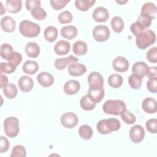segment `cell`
I'll use <instances>...</instances> for the list:
<instances>
[{
    "label": "cell",
    "mask_w": 157,
    "mask_h": 157,
    "mask_svg": "<svg viewBox=\"0 0 157 157\" xmlns=\"http://www.w3.org/2000/svg\"><path fill=\"white\" fill-rule=\"evenodd\" d=\"M121 124L116 118L103 119L100 120L96 124L98 132L101 134H107L112 131H116L120 128Z\"/></svg>",
    "instance_id": "cell-1"
},
{
    "label": "cell",
    "mask_w": 157,
    "mask_h": 157,
    "mask_svg": "<svg viewBox=\"0 0 157 157\" xmlns=\"http://www.w3.org/2000/svg\"><path fill=\"white\" fill-rule=\"evenodd\" d=\"M125 103L119 99H109L106 101L103 105L102 110L106 114L120 115L121 112L126 109Z\"/></svg>",
    "instance_id": "cell-2"
},
{
    "label": "cell",
    "mask_w": 157,
    "mask_h": 157,
    "mask_svg": "<svg viewBox=\"0 0 157 157\" xmlns=\"http://www.w3.org/2000/svg\"><path fill=\"white\" fill-rule=\"evenodd\" d=\"M156 41V35L154 31L146 29L136 36V44L138 48L144 50L153 44Z\"/></svg>",
    "instance_id": "cell-3"
},
{
    "label": "cell",
    "mask_w": 157,
    "mask_h": 157,
    "mask_svg": "<svg viewBox=\"0 0 157 157\" xmlns=\"http://www.w3.org/2000/svg\"><path fill=\"white\" fill-rule=\"evenodd\" d=\"M19 31L26 37H37L40 32V26L29 20H23L20 23Z\"/></svg>",
    "instance_id": "cell-4"
},
{
    "label": "cell",
    "mask_w": 157,
    "mask_h": 157,
    "mask_svg": "<svg viewBox=\"0 0 157 157\" xmlns=\"http://www.w3.org/2000/svg\"><path fill=\"white\" fill-rule=\"evenodd\" d=\"M4 130L8 137H16L20 131L18 120L14 117H9L5 119L4 121Z\"/></svg>",
    "instance_id": "cell-5"
},
{
    "label": "cell",
    "mask_w": 157,
    "mask_h": 157,
    "mask_svg": "<svg viewBox=\"0 0 157 157\" xmlns=\"http://www.w3.org/2000/svg\"><path fill=\"white\" fill-rule=\"evenodd\" d=\"M93 38L98 42L107 40L110 34L109 28L105 25H98L94 28L92 31Z\"/></svg>",
    "instance_id": "cell-6"
},
{
    "label": "cell",
    "mask_w": 157,
    "mask_h": 157,
    "mask_svg": "<svg viewBox=\"0 0 157 157\" xmlns=\"http://www.w3.org/2000/svg\"><path fill=\"white\" fill-rule=\"evenodd\" d=\"M61 124L68 129L74 128L78 122L77 115L71 112H67L63 113L60 118Z\"/></svg>",
    "instance_id": "cell-7"
},
{
    "label": "cell",
    "mask_w": 157,
    "mask_h": 157,
    "mask_svg": "<svg viewBox=\"0 0 157 157\" xmlns=\"http://www.w3.org/2000/svg\"><path fill=\"white\" fill-rule=\"evenodd\" d=\"M145 131L140 125H134L129 130V137L134 143H139L144 139Z\"/></svg>",
    "instance_id": "cell-8"
},
{
    "label": "cell",
    "mask_w": 157,
    "mask_h": 157,
    "mask_svg": "<svg viewBox=\"0 0 157 157\" xmlns=\"http://www.w3.org/2000/svg\"><path fill=\"white\" fill-rule=\"evenodd\" d=\"M112 66L115 71L118 72H124L129 68V61L126 58L119 56L113 59Z\"/></svg>",
    "instance_id": "cell-9"
},
{
    "label": "cell",
    "mask_w": 157,
    "mask_h": 157,
    "mask_svg": "<svg viewBox=\"0 0 157 157\" xmlns=\"http://www.w3.org/2000/svg\"><path fill=\"white\" fill-rule=\"evenodd\" d=\"M88 82L90 87L102 88L103 87L104 80L100 73L98 72H91L88 76Z\"/></svg>",
    "instance_id": "cell-10"
},
{
    "label": "cell",
    "mask_w": 157,
    "mask_h": 157,
    "mask_svg": "<svg viewBox=\"0 0 157 157\" xmlns=\"http://www.w3.org/2000/svg\"><path fill=\"white\" fill-rule=\"evenodd\" d=\"M93 20L98 23L106 21L109 17L108 10L104 7H98L94 9L92 15Z\"/></svg>",
    "instance_id": "cell-11"
},
{
    "label": "cell",
    "mask_w": 157,
    "mask_h": 157,
    "mask_svg": "<svg viewBox=\"0 0 157 157\" xmlns=\"http://www.w3.org/2000/svg\"><path fill=\"white\" fill-rule=\"evenodd\" d=\"M67 72L71 76L78 77L82 75L86 72V67L82 63H72L69 66Z\"/></svg>",
    "instance_id": "cell-12"
},
{
    "label": "cell",
    "mask_w": 157,
    "mask_h": 157,
    "mask_svg": "<svg viewBox=\"0 0 157 157\" xmlns=\"http://www.w3.org/2000/svg\"><path fill=\"white\" fill-rule=\"evenodd\" d=\"M78 58L71 55L67 57L66 58H57L55 61V67L59 71L63 70L65 69V67L71 63H75L78 61Z\"/></svg>",
    "instance_id": "cell-13"
},
{
    "label": "cell",
    "mask_w": 157,
    "mask_h": 157,
    "mask_svg": "<svg viewBox=\"0 0 157 157\" xmlns=\"http://www.w3.org/2000/svg\"><path fill=\"white\" fill-rule=\"evenodd\" d=\"M18 84L20 89L23 92H29L30 91L34 86L33 80L31 77L28 75H23L21 77L18 81Z\"/></svg>",
    "instance_id": "cell-14"
},
{
    "label": "cell",
    "mask_w": 157,
    "mask_h": 157,
    "mask_svg": "<svg viewBox=\"0 0 157 157\" xmlns=\"http://www.w3.org/2000/svg\"><path fill=\"white\" fill-rule=\"evenodd\" d=\"M37 80L41 86L44 87H49L53 85L54 78L50 73L42 72L37 75Z\"/></svg>",
    "instance_id": "cell-15"
},
{
    "label": "cell",
    "mask_w": 157,
    "mask_h": 157,
    "mask_svg": "<svg viewBox=\"0 0 157 157\" xmlns=\"http://www.w3.org/2000/svg\"><path fill=\"white\" fill-rule=\"evenodd\" d=\"M1 26L4 31L12 33L15 29L16 23L11 17L5 16L1 20Z\"/></svg>",
    "instance_id": "cell-16"
},
{
    "label": "cell",
    "mask_w": 157,
    "mask_h": 157,
    "mask_svg": "<svg viewBox=\"0 0 157 157\" xmlns=\"http://www.w3.org/2000/svg\"><path fill=\"white\" fill-rule=\"evenodd\" d=\"M149 67L144 62L137 61L136 62L132 67V72L133 74L138 75L140 77L143 78L147 75Z\"/></svg>",
    "instance_id": "cell-17"
},
{
    "label": "cell",
    "mask_w": 157,
    "mask_h": 157,
    "mask_svg": "<svg viewBox=\"0 0 157 157\" xmlns=\"http://www.w3.org/2000/svg\"><path fill=\"white\" fill-rule=\"evenodd\" d=\"M70 48L71 45L68 41L60 40L55 44L54 51L58 55H65L69 53Z\"/></svg>",
    "instance_id": "cell-18"
},
{
    "label": "cell",
    "mask_w": 157,
    "mask_h": 157,
    "mask_svg": "<svg viewBox=\"0 0 157 157\" xmlns=\"http://www.w3.org/2000/svg\"><path fill=\"white\" fill-rule=\"evenodd\" d=\"M87 95L96 103L102 101L104 96V90L102 88H91L90 87Z\"/></svg>",
    "instance_id": "cell-19"
},
{
    "label": "cell",
    "mask_w": 157,
    "mask_h": 157,
    "mask_svg": "<svg viewBox=\"0 0 157 157\" xmlns=\"http://www.w3.org/2000/svg\"><path fill=\"white\" fill-rule=\"evenodd\" d=\"M142 107L147 113H154L156 112V101L151 97L146 98L142 101Z\"/></svg>",
    "instance_id": "cell-20"
},
{
    "label": "cell",
    "mask_w": 157,
    "mask_h": 157,
    "mask_svg": "<svg viewBox=\"0 0 157 157\" xmlns=\"http://www.w3.org/2000/svg\"><path fill=\"white\" fill-rule=\"evenodd\" d=\"M80 88V85L77 80H70L64 85V91L66 94L72 95L77 93Z\"/></svg>",
    "instance_id": "cell-21"
},
{
    "label": "cell",
    "mask_w": 157,
    "mask_h": 157,
    "mask_svg": "<svg viewBox=\"0 0 157 157\" xmlns=\"http://www.w3.org/2000/svg\"><path fill=\"white\" fill-rule=\"evenodd\" d=\"M140 13L150 17L152 20L155 19L157 14V9L155 4L150 2H145L141 8Z\"/></svg>",
    "instance_id": "cell-22"
},
{
    "label": "cell",
    "mask_w": 157,
    "mask_h": 157,
    "mask_svg": "<svg viewBox=\"0 0 157 157\" xmlns=\"http://www.w3.org/2000/svg\"><path fill=\"white\" fill-rule=\"evenodd\" d=\"M61 34L62 37L71 40L76 37L77 29L73 25L63 26L61 29Z\"/></svg>",
    "instance_id": "cell-23"
},
{
    "label": "cell",
    "mask_w": 157,
    "mask_h": 157,
    "mask_svg": "<svg viewBox=\"0 0 157 157\" xmlns=\"http://www.w3.org/2000/svg\"><path fill=\"white\" fill-rule=\"evenodd\" d=\"M25 52L30 58H37L40 53V48L35 42H28L25 46Z\"/></svg>",
    "instance_id": "cell-24"
},
{
    "label": "cell",
    "mask_w": 157,
    "mask_h": 157,
    "mask_svg": "<svg viewBox=\"0 0 157 157\" xmlns=\"http://www.w3.org/2000/svg\"><path fill=\"white\" fill-rule=\"evenodd\" d=\"M22 69L25 74L33 75L37 72L39 69V65L35 61L27 60L23 65Z\"/></svg>",
    "instance_id": "cell-25"
},
{
    "label": "cell",
    "mask_w": 157,
    "mask_h": 157,
    "mask_svg": "<svg viewBox=\"0 0 157 157\" xmlns=\"http://www.w3.org/2000/svg\"><path fill=\"white\" fill-rule=\"evenodd\" d=\"M152 18L144 14L140 13V15L137 18V20L136 21L137 25L143 31L146 30L147 28H148L151 23Z\"/></svg>",
    "instance_id": "cell-26"
},
{
    "label": "cell",
    "mask_w": 157,
    "mask_h": 157,
    "mask_svg": "<svg viewBox=\"0 0 157 157\" xmlns=\"http://www.w3.org/2000/svg\"><path fill=\"white\" fill-rule=\"evenodd\" d=\"M44 35L47 41L52 42L55 41L58 37V30L55 26H48L45 29Z\"/></svg>",
    "instance_id": "cell-27"
},
{
    "label": "cell",
    "mask_w": 157,
    "mask_h": 157,
    "mask_svg": "<svg viewBox=\"0 0 157 157\" xmlns=\"http://www.w3.org/2000/svg\"><path fill=\"white\" fill-rule=\"evenodd\" d=\"M6 6L9 12L17 13L21 9L22 2L21 0H7L6 1Z\"/></svg>",
    "instance_id": "cell-28"
},
{
    "label": "cell",
    "mask_w": 157,
    "mask_h": 157,
    "mask_svg": "<svg viewBox=\"0 0 157 157\" xmlns=\"http://www.w3.org/2000/svg\"><path fill=\"white\" fill-rule=\"evenodd\" d=\"M80 104L81 107L86 111L92 110L96 106V102H94L87 94L82 97Z\"/></svg>",
    "instance_id": "cell-29"
},
{
    "label": "cell",
    "mask_w": 157,
    "mask_h": 157,
    "mask_svg": "<svg viewBox=\"0 0 157 157\" xmlns=\"http://www.w3.org/2000/svg\"><path fill=\"white\" fill-rule=\"evenodd\" d=\"M2 91L4 94L9 99L14 98L17 96L18 92L16 85L12 83L6 85L5 86L2 88Z\"/></svg>",
    "instance_id": "cell-30"
},
{
    "label": "cell",
    "mask_w": 157,
    "mask_h": 157,
    "mask_svg": "<svg viewBox=\"0 0 157 157\" xmlns=\"http://www.w3.org/2000/svg\"><path fill=\"white\" fill-rule=\"evenodd\" d=\"M73 52L74 54L82 56L85 55L87 52V45L82 40L75 42L73 45Z\"/></svg>",
    "instance_id": "cell-31"
},
{
    "label": "cell",
    "mask_w": 157,
    "mask_h": 157,
    "mask_svg": "<svg viewBox=\"0 0 157 157\" xmlns=\"http://www.w3.org/2000/svg\"><path fill=\"white\" fill-rule=\"evenodd\" d=\"M95 0H76L75 6L77 9L80 11H86L95 3Z\"/></svg>",
    "instance_id": "cell-32"
},
{
    "label": "cell",
    "mask_w": 157,
    "mask_h": 157,
    "mask_svg": "<svg viewBox=\"0 0 157 157\" xmlns=\"http://www.w3.org/2000/svg\"><path fill=\"white\" fill-rule=\"evenodd\" d=\"M13 52V48L10 44L4 43L1 45L0 55L3 59L8 61Z\"/></svg>",
    "instance_id": "cell-33"
},
{
    "label": "cell",
    "mask_w": 157,
    "mask_h": 157,
    "mask_svg": "<svg viewBox=\"0 0 157 157\" xmlns=\"http://www.w3.org/2000/svg\"><path fill=\"white\" fill-rule=\"evenodd\" d=\"M110 25L113 30L117 33L121 32L124 28V21L121 17L118 16H115L111 20Z\"/></svg>",
    "instance_id": "cell-34"
},
{
    "label": "cell",
    "mask_w": 157,
    "mask_h": 157,
    "mask_svg": "<svg viewBox=\"0 0 157 157\" xmlns=\"http://www.w3.org/2000/svg\"><path fill=\"white\" fill-rule=\"evenodd\" d=\"M122 77L117 74H113L109 77L108 82L109 85L114 88H119L123 83Z\"/></svg>",
    "instance_id": "cell-35"
},
{
    "label": "cell",
    "mask_w": 157,
    "mask_h": 157,
    "mask_svg": "<svg viewBox=\"0 0 157 157\" xmlns=\"http://www.w3.org/2000/svg\"><path fill=\"white\" fill-rule=\"evenodd\" d=\"M78 134L81 138L85 140H89L93 136V130L90 126L83 124L79 128Z\"/></svg>",
    "instance_id": "cell-36"
},
{
    "label": "cell",
    "mask_w": 157,
    "mask_h": 157,
    "mask_svg": "<svg viewBox=\"0 0 157 157\" xmlns=\"http://www.w3.org/2000/svg\"><path fill=\"white\" fill-rule=\"evenodd\" d=\"M142 82V78L138 75L132 74L128 78V83L129 86L135 90H138L140 88Z\"/></svg>",
    "instance_id": "cell-37"
},
{
    "label": "cell",
    "mask_w": 157,
    "mask_h": 157,
    "mask_svg": "<svg viewBox=\"0 0 157 157\" xmlns=\"http://www.w3.org/2000/svg\"><path fill=\"white\" fill-rule=\"evenodd\" d=\"M31 15L33 18L38 20H42L47 17V12L40 6L36 7L31 10Z\"/></svg>",
    "instance_id": "cell-38"
},
{
    "label": "cell",
    "mask_w": 157,
    "mask_h": 157,
    "mask_svg": "<svg viewBox=\"0 0 157 157\" xmlns=\"http://www.w3.org/2000/svg\"><path fill=\"white\" fill-rule=\"evenodd\" d=\"M120 116L122 120L126 124H131L136 122V116L133 113L130 112L128 110L125 109L124 110H123L120 114Z\"/></svg>",
    "instance_id": "cell-39"
},
{
    "label": "cell",
    "mask_w": 157,
    "mask_h": 157,
    "mask_svg": "<svg viewBox=\"0 0 157 157\" xmlns=\"http://www.w3.org/2000/svg\"><path fill=\"white\" fill-rule=\"evenodd\" d=\"M72 19L73 16L72 13L68 10H64L61 12L58 17V20L61 24L71 23L72 21Z\"/></svg>",
    "instance_id": "cell-40"
},
{
    "label": "cell",
    "mask_w": 157,
    "mask_h": 157,
    "mask_svg": "<svg viewBox=\"0 0 157 157\" xmlns=\"http://www.w3.org/2000/svg\"><path fill=\"white\" fill-rule=\"evenodd\" d=\"M26 156V149L23 145H17L12 150L10 157H25Z\"/></svg>",
    "instance_id": "cell-41"
},
{
    "label": "cell",
    "mask_w": 157,
    "mask_h": 157,
    "mask_svg": "<svg viewBox=\"0 0 157 157\" xmlns=\"http://www.w3.org/2000/svg\"><path fill=\"white\" fill-rule=\"evenodd\" d=\"M16 67L17 66L10 62H2L0 64L1 72L6 74H10L16 70Z\"/></svg>",
    "instance_id": "cell-42"
},
{
    "label": "cell",
    "mask_w": 157,
    "mask_h": 157,
    "mask_svg": "<svg viewBox=\"0 0 157 157\" xmlns=\"http://www.w3.org/2000/svg\"><path fill=\"white\" fill-rule=\"evenodd\" d=\"M145 126L148 132L156 134L157 132V120L156 118L149 119L147 121Z\"/></svg>",
    "instance_id": "cell-43"
},
{
    "label": "cell",
    "mask_w": 157,
    "mask_h": 157,
    "mask_svg": "<svg viewBox=\"0 0 157 157\" xmlns=\"http://www.w3.org/2000/svg\"><path fill=\"white\" fill-rule=\"evenodd\" d=\"M69 2L70 0H51L50 1L52 7L56 10L64 8Z\"/></svg>",
    "instance_id": "cell-44"
},
{
    "label": "cell",
    "mask_w": 157,
    "mask_h": 157,
    "mask_svg": "<svg viewBox=\"0 0 157 157\" xmlns=\"http://www.w3.org/2000/svg\"><path fill=\"white\" fill-rule=\"evenodd\" d=\"M146 57L150 62L156 63L157 62V48H156V47H153L150 48L147 53Z\"/></svg>",
    "instance_id": "cell-45"
},
{
    "label": "cell",
    "mask_w": 157,
    "mask_h": 157,
    "mask_svg": "<svg viewBox=\"0 0 157 157\" xmlns=\"http://www.w3.org/2000/svg\"><path fill=\"white\" fill-rule=\"evenodd\" d=\"M147 87L149 91L155 93L157 92V77L149 78L147 83Z\"/></svg>",
    "instance_id": "cell-46"
},
{
    "label": "cell",
    "mask_w": 157,
    "mask_h": 157,
    "mask_svg": "<svg viewBox=\"0 0 157 157\" xmlns=\"http://www.w3.org/2000/svg\"><path fill=\"white\" fill-rule=\"evenodd\" d=\"M21 61H22L21 55L20 53L17 52H14L8 60L9 62L13 63L16 66H18L20 64V63L21 62Z\"/></svg>",
    "instance_id": "cell-47"
},
{
    "label": "cell",
    "mask_w": 157,
    "mask_h": 157,
    "mask_svg": "<svg viewBox=\"0 0 157 157\" xmlns=\"http://www.w3.org/2000/svg\"><path fill=\"white\" fill-rule=\"evenodd\" d=\"M9 148V142L8 139L4 137L1 136V143H0V152L1 153L6 152Z\"/></svg>",
    "instance_id": "cell-48"
},
{
    "label": "cell",
    "mask_w": 157,
    "mask_h": 157,
    "mask_svg": "<svg viewBox=\"0 0 157 157\" xmlns=\"http://www.w3.org/2000/svg\"><path fill=\"white\" fill-rule=\"evenodd\" d=\"M40 6V1L39 0H27L25 2V7L27 10H31L36 7Z\"/></svg>",
    "instance_id": "cell-49"
},
{
    "label": "cell",
    "mask_w": 157,
    "mask_h": 157,
    "mask_svg": "<svg viewBox=\"0 0 157 157\" xmlns=\"http://www.w3.org/2000/svg\"><path fill=\"white\" fill-rule=\"evenodd\" d=\"M147 76L148 78L157 77V67L156 66L149 67Z\"/></svg>",
    "instance_id": "cell-50"
},
{
    "label": "cell",
    "mask_w": 157,
    "mask_h": 157,
    "mask_svg": "<svg viewBox=\"0 0 157 157\" xmlns=\"http://www.w3.org/2000/svg\"><path fill=\"white\" fill-rule=\"evenodd\" d=\"M8 83V78L6 75L1 74V83H0V88H3Z\"/></svg>",
    "instance_id": "cell-51"
},
{
    "label": "cell",
    "mask_w": 157,
    "mask_h": 157,
    "mask_svg": "<svg viewBox=\"0 0 157 157\" xmlns=\"http://www.w3.org/2000/svg\"><path fill=\"white\" fill-rule=\"evenodd\" d=\"M0 4H1V7H2V9H2V7H3V5H2V2H0ZM4 13H6V9H4V10H2L1 11V15H2Z\"/></svg>",
    "instance_id": "cell-52"
},
{
    "label": "cell",
    "mask_w": 157,
    "mask_h": 157,
    "mask_svg": "<svg viewBox=\"0 0 157 157\" xmlns=\"http://www.w3.org/2000/svg\"><path fill=\"white\" fill-rule=\"evenodd\" d=\"M116 2L118 4H124L127 2V1H116Z\"/></svg>",
    "instance_id": "cell-53"
}]
</instances>
